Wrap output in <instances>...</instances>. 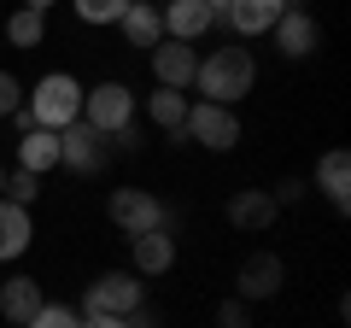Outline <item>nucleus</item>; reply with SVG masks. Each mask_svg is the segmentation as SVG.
<instances>
[{
    "instance_id": "obj_1",
    "label": "nucleus",
    "mask_w": 351,
    "mask_h": 328,
    "mask_svg": "<svg viewBox=\"0 0 351 328\" xmlns=\"http://www.w3.org/2000/svg\"><path fill=\"white\" fill-rule=\"evenodd\" d=\"M252 76H258L252 53L228 41V47H217L211 59H199V71H193V89H199L211 106H234V100H246V94H252Z\"/></svg>"
},
{
    "instance_id": "obj_2",
    "label": "nucleus",
    "mask_w": 351,
    "mask_h": 328,
    "mask_svg": "<svg viewBox=\"0 0 351 328\" xmlns=\"http://www.w3.org/2000/svg\"><path fill=\"white\" fill-rule=\"evenodd\" d=\"M141 135L135 129H123V135H100L94 124H64L59 129V164H71V170H82V176H94V170H106L112 164V152H135Z\"/></svg>"
},
{
    "instance_id": "obj_3",
    "label": "nucleus",
    "mask_w": 351,
    "mask_h": 328,
    "mask_svg": "<svg viewBox=\"0 0 351 328\" xmlns=\"http://www.w3.org/2000/svg\"><path fill=\"white\" fill-rule=\"evenodd\" d=\"M24 106H29V117H36V129H53V135H59L64 124L82 117V82L64 76V71H53V76L36 82V94H24Z\"/></svg>"
},
{
    "instance_id": "obj_4",
    "label": "nucleus",
    "mask_w": 351,
    "mask_h": 328,
    "mask_svg": "<svg viewBox=\"0 0 351 328\" xmlns=\"http://www.w3.org/2000/svg\"><path fill=\"white\" fill-rule=\"evenodd\" d=\"M82 124H94L100 135H123L135 129V94L123 82H100V89L82 94Z\"/></svg>"
},
{
    "instance_id": "obj_5",
    "label": "nucleus",
    "mask_w": 351,
    "mask_h": 328,
    "mask_svg": "<svg viewBox=\"0 0 351 328\" xmlns=\"http://www.w3.org/2000/svg\"><path fill=\"white\" fill-rule=\"evenodd\" d=\"M106 211H112V223L123 229L129 240H135V235H152V229H170V211H164V200H152L147 188H117Z\"/></svg>"
},
{
    "instance_id": "obj_6",
    "label": "nucleus",
    "mask_w": 351,
    "mask_h": 328,
    "mask_svg": "<svg viewBox=\"0 0 351 328\" xmlns=\"http://www.w3.org/2000/svg\"><path fill=\"white\" fill-rule=\"evenodd\" d=\"M141 305V281L129 270H106L94 288L82 293V316H129Z\"/></svg>"
},
{
    "instance_id": "obj_7",
    "label": "nucleus",
    "mask_w": 351,
    "mask_h": 328,
    "mask_svg": "<svg viewBox=\"0 0 351 328\" xmlns=\"http://www.w3.org/2000/svg\"><path fill=\"white\" fill-rule=\"evenodd\" d=\"M188 129L199 147H211V152H228L240 141V117H234V106H211V100H199V106H188Z\"/></svg>"
},
{
    "instance_id": "obj_8",
    "label": "nucleus",
    "mask_w": 351,
    "mask_h": 328,
    "mask_svg": "<svg viewBox=\"0 0 351 328\" xmlns=\"http://www.w3.org/2000/svg\"><path fill=\"white\" fill-rule=\"evenodd\" d=\"M269 36H276V47L287 53V59H311V53L322 47V30H316V18L304 12V6H287V12L276 18Z\"/></svg>"
},
{
    "instance_id": "obj_9",
    "label": "nucleus",
    "mask_w": 351,
    "mask_h": 328,
    "mask_svg": "<svg viewBox=\"0 0 351 328\" xmlns=\"http://www.w3.org/2000/svg\"><path fill=\"white\" fill-rule=\"evenodd\" d=\"M193 71H199V53H193L188 41H170V36H164L158 47H152V76H158V89L182 94L193 82Z\"/></svg>"
},
{
    "instance_id": "obj_10",
    "label": "nucleus",
    "mask_w": 351,
    "mask_h": 328,
    "mask_svg": "<svg viewBox=\"0 0 351 328\" xmlns=\"http://www.w3.org/2000/svg\"><path fill=\"white\" fill-rule=\"evenodd\" d=\"M281 205L269 200V188H240L234 200H228V223L246 229V235H263V229H276Z\"/></svg>"
},
{
    "instance_id": "obj_11",
    "label": "nucleus",
    "mask_w": 351,
    "mask_h": 328,
    "mask_svg": "<svg viewBox=\"0 0 351 328\" xmlns=\"http://www.w3.org/2000/svg\"><path fill=\"white\" fill-rule=\"evenodd\" d=\"M158 18H164V36L170 41H199V36H211V6L205 0H170V6H158Z\"/></svg>"
},
{
    "instance_id": "obj_12",
    "label": "nucleus",
    "mask_w": 351,
    "mask_h": 328,
    "mask_svg": "<svg viewBox=\"0 0 351 328\" xmlns=\"http://www.w3.org/2000/svg\"><path fill=\"white\" fill-rule=\"evenodd\" d=\"M281 258L276 253H252L246 264H240V276H234V288H240V299H276L281 293Z\"/></svg>"
},
{
    "instance_id": "obj_13",
    "label": "nucleus",
    "mask_w": 351,
    "mask_h": 328,
    "mask_svg": "<svg viewBox=\"0 0 351 328\" xmlns=\"http://www.w3.org/2000/svg\"><path fill=\"white\" fill-rule=\"evenodd\" d=\"M293 0H228V30H234V36H269V30H276V18L287 12Z\"/></svg>"
},
{
    "instance_id": "obj_14",
    "label": "nucleus",
    "mask_w": 351,
    "mask_h": 328,
    "mask_svg": "<svg viewBox=\"0 0 351 328\" xmlns=\"http://www.w3.org/2000/svg\"><path fill=\"white\" fill-rule=\"evenodd\" d=\"M41 305H47V299H41V281H36V276H12V281H0V316H6L12 328H29Z\"/></svg>"
},
{
    "instance_id": "obj_15",
    "label": "nucleus",
    "mask_w": 351,
    "mask_h": 328,
    "mask_svg": "<svg viewBox=\"0 0 351 328\" xmlns=\"http://www.w3.org/2000/svg\"><path fill=\"white\" fill-rule=\"evenodd\" d=\"M316 188H322L339 211L351 205V152H346V147H334V152H322V159H316Z\"/></svg>"
},
{
    "instance_id": "obj_16",
    "label": "nucleus",
    "mask_w": 351,
    "mask_h": 328,
    "mask_svg": "<svg viewBox=\"0 0 351 328\" xmlns=\"http://www.w3.org/2000/svg\"><path fill=\"white\" fill-rule=\"evenodd\" d=\"M170 264H176V235H170V229L135 235V270H141V276H164Z\"/></svg>"
},
{
    "instance_id": "obj_17",
    "label": "nucleus",
    "mask_w": 351,
    "mask_h": 328,
    "mask_svg": "<svg viewBox=\"0 0 351 328\" xmlns=\"http://www.w3.org/2000/svg\"><path fill=\"white\" fill-rule=\"evenodd\" d=\"M117 24H123V36L135 41V47H158L164 41V18H158V6H147V0H129Z\"/></svg>"
},
{
    "instance_id": "obj_18",
    "label": "nucleus",
    "mask_w": 351,
    "mask_h": 328,
    "mask_svg": "<svg viewBox=\"0 0 351 328\" xmlns=\"http://www.w3.org/2000/svg\"><path fill=\"white\" fill-rule=\"evenodd\" d=\"M53 164H59V135H53V129H29V135L18 141V170L47 176Z\"/></svg>"
},
{
    "instance_id": "obj_19",
    "label": "nucleus",
    "mask_w": 351,
    "mask_h": 328,
    "mask_svg": "<svg viewBox=\"0 0 351 328\" xmlns=\"http://www.w3.org/2000/svg\"><path fill=\"white\" fill-rule=\"evenodd\" d=\"M24 246H29V211L12 205V200H0V264L24 258Z\"/></svg>"
},
{
    "instance_id": "obj_20",
    "label": "nucleus",
    "mask_w": 351,
    "mask_h": 328,
    "mask_svg": "<svg viewBox=\"0 0 351 328\" xmlns=\"http://www.w3.org/2000/svg\"><path fill=\"white\" fill-rule=\"evenodd\" d=\"M41 36H47V12H29V6H18V12L6 18V41H12V47L36 53V47H41Z\"/></svg>"
},
{
    "instance_id": "obj_21",
    "label": "nucleus",
    "mask_w": 351,
    "mask_h": 328,
    "mask_svg": "<svg viewBox=\"0 0 351 328\" xmlns=\"http://www.w3.org/2000/svg\"><path fill=\"white\" fill-rule=\"evenodd\" d=\"M147 112H152V124H158V129H182V124H188V94L158 89V94H147Z\"/></svg>"
},
{
    "instance_id": "obj_22",
    "label": "nucleus",
    "mask_w": 351,
    "mask_h": 328,
    "mask_svg": "<svg viewBox=\"0 0 351 328\" xmlns=\"http://www.w3.org/2000/svg\"><path fill=\"white\" fill-rule=\"evenodd\" d=\"M36 194H41V176L36 170H12V176H6V194H0V200H12V205H36Z\"/></svg>"
},
{
    "instance_id": "obj_23",
    "label": "nucleus",
    "mask_w": 351,
    "mask_h": 328,
    "mask_svg": "<svg viewBox=\"0 0 351 328\" xmlns=\"http://www.w3.org/2000/svg\"><path fill=\"white\" fill-rule=\"evenodd\" d=\"M129 0H76V18L82 24H117Z\"/></svg>"
},
{
    "instance_id": "obj_24",
    "label": "nucleus",
    "mask_w": 351,
    "mask_h": 328,
    "mask_svg": "<svg viewBox=\"0 0 351 328\" xmlns=\"http://www.w3.org/2000/svg\"><path fill=\"white\" fill-rule=\"evenodd\" d=\"M29 328H82V316H76L71 305H41V311H36V323H29Z\"/></svg>"
},
{
    "instance_id": "obj_25",
    "label": "nucleus",
    "mask_w": 351,
    "mask_h": 328,
    "mask_svg": "<svg viewBox=\"0 0 351 328\" xmlns=\"http://www.w3.org/2000/svg\"><path fill=\"white\" fill-rule=\"evenodd\" d=\"M18 106H24V82L12 71H0V117H12Z\"/></svg>"
},
{
    "instance_id": "obj_26",
    "label": "nucleus",
    "mask_w": 351,
    "mask_h": 328,
    "mask_svg": "<svg viewBox=\"0 0 351 328\" xmlns=\"http://www.w3.org/2000/svg\"><path fill=\"white\" fill-rule=\"evenodd\" d=\"M217 328H252L246 299H223V311H217Z\"/></svg>"
},
{
    "instance_id": "obj_27",
    "label": "nucleus",
    "mask_w": 351,
    "mask_h": 328,
    "mask_svg": "<svg viewBox=\"0 0 351 328\" xmlns=\"http://www.w3.org/2000/svg\"><path fill=\"white\" fill-rule=\"evenodd\" d=\"M269 200H276V205H299V200H304V182H299V176L276 182V194H269Z\"/></svg>"
},
{
    "instance_id": "obj_28",
    "label": "nucleus",
    "mask_w": 351,
    "mask_h": 328,
    "mask_svg": "<svg viewBox=\"0 0 351 328\" xmlns=\"http://www.w3.org/2000/svg\"><path fill=\"white\" fill-rule=\"evenodd\" d=\"M123 323H129V328H158V316H152V311H147V305H135V311H129V316H123Z\"/></svg>"
},
{
    "instance_id": "obj_29",
    "label": "nucleus",
    "mask_w": 351,
    "mask_h": 328,
    "mask_svg": "<svg viewBox=\"0 0 351 328\" xmlns=\"http://www.w3.org/2000/svg\"><path fill=\"white\" fill-rule=\"evenodd\" d=\"M82 328H129L123 316H82Z\"/></svg>"
},
{
    "instance_id": "obj_30",
    "label": "nucleus",
    "mask_w": 351,
    "mask_h": 328,
    "mask_svg": "<svg viewBox=\"0 0 351 328\" xmlns=\"http://www.w3.org/2000/svg\"><path fill=\"white\" fill-rule=\"evenodd\" d=\"M205 6H211V18H223V12H228V0H205Z\"/></svg>"
},
{
    "instance_id": "obj_31",
    "label": "nucleus",
    "mask_w": 351,
    "mask_h": 328,
    "mask_svg": "<svg viewBox=\"0 0 351 328\" xmlns=\"http://www.w3.org/2000/svg\"><path fill=\"white\" fill-rule=\"evenodd\" d=\"M24 6H29V12H47V6H53V0H24Z\"/></svg>"
},
{
    "instance_id": "obj_32",
    "label": "nucleus",
    "mask_w": 351,
    "mask_h": 328,
    "mask_svg": "<svg viewBox=\"0 0 351 328\" xmlns=\"http://www.w3.org/2000/svg\"><path fill=\"white\" fill-rule=\"evenodd\" d=\"M0 194H6V164H0Z\"/></svg>"
}]
</instances>
